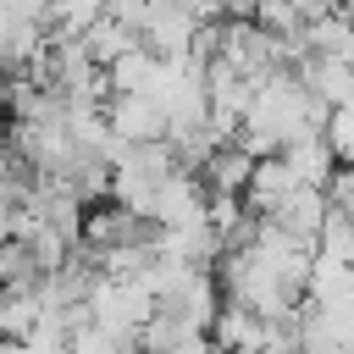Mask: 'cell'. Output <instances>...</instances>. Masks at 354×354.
<instances>
[{
	"label": "cell",
	"instance_id": "obj_2",
	"mask_svg": "<svg viewBox=\"0 0 354 354\" xmlns=\"http://www.w3.org/2000/svg\"><path fill=\"white\" fill-rule=\"evenodd\" d=\"M277 332H282V326H271L266 315H254V310H243V304H232V299H221V310H216V321H210V343L227 348V354H266Z\"/></svg>",
	"mask_w": 354,
	"mask_h": 354
},
{
	"label": "cell",
	"instance_id": "obj_7",
	"mask_svg": "<svg viewBox=\"0 0 354 354\" xmlns=\"http://www.w3.org/2000/svg\"><path fill=\"white\" fill-rule=\"evenodd\" d=\"M299 44H304V55H332V61H354V22L332 6V11H321V17H310L304 22V33H299Z\"/></svg>",
	"mask_w": 354,
	"mask_h": 354
},
{
	"label": "cell",
	"instance_id": "obj_1",
	"mask_svg": "<svg viewBox=\"0 0 354 354\" xmlns=\"http://www.w3.org/2000/svg\"><path fill=\"white\" fill-rule=\"evenodd\" d=\"M105 127L122 144H155V138H166V111L149 94H111L105 100Z\"/></svg>",
	"mask_w": 354,
	"mask_h": 354
},
{
	"label": "cell",
	"instance_id": "obj_9",
	"mask_svg": "<svg viewBox=\"0 0 354 354\" xmlns=\"http://www.w3.org/2000/svg\"><path fill=\"white\" fill-rule=\"evenodd\" d=\"M83 50H88V61L105 72L111 61H122L127 50H138V28H127V22H116V17H100V22L83 33Z\"/></svg>",
	"mask_w": 354,
	"mask_h": 354
},
{
	"label": "cell",
	"instance_id": "obj_8",
	"mask_svg": "<svg viewBox=\"0 0 354 354\" xmlns=\"http://www.w3.org/2000/svg\"><path fill=\"white\" fill-rule=\"evenodd\" d=\"M282 160H288V171H293V183H299V188H326V177H332V166H337L321 133L293 138V144L282 149Z\"/></svg>",
	"mask_w": 354,
	"mask_h": 354
},
{
	"label": "cell",
	"instance_id": "obj_6",
	"mask_svg": "<svg viewBox=\"0 0 354 354\" xmlns=\"http://www.w3.org/2000/svg\"><path fill=\"white\" fill-rule=\"evenodd\" d=\"M249 171H254V155L232 138V144H221V149L199 166V183H205V194H232V199H243Z\"/></svg>",
	"mask_w": 354,
	"mask_h": 354
},
{
	"label": "cell",
	"instance_id": "obj_10",
	"mask_svg": "<svg viewBox=\"0 0 354 354\" xmlns=\"http://www.w3.org/2000/svg\"><path fill=\"white\" fill-rule=\"evenodd\" d=\"M321 138H326V149H332V160H337V166H354V105L326 111Z\"/></svg>",
	"mask_w": 354,
	"mask_h": 354
},
{
	"label": "cell",
	"instance_id": "obj_5",
	"mask_svg": "<svg viewBox=\"0 0 354 354\" xmlns=\"http://www.w3.org/2000/svg\"><path fill=\"white\" fill-rule=\"evenodd\" d=\"M293 188H299V183H293L288 160H282V155H260L254 171H249V183H243V210H249V216H271Z\"/></svg>",
	"mask_w": 354,
	"mask_h": 354
},
{
	"label": "cell",
	"instance_id": "obj_11",
	"mask_svg": "<svg viewBox=\"0 0 354 354\" xmlns=\"http://www.w3.org/2000/svg\"><path fill=\"white\" fill-rule=\"evenodd\" d=\"M210 354H227V348H210Z\"/></svg>",
	"mask_w": 354,
	"mask_h": 354
},
{
	"label": "cell",
	"instance_id": "obj_4",
	"mask_svg": "<svg viewBox=\"0 0 354 354\" xmlns=\"http://www.w3.org/2000/svg\"><path fill=\"white\" fill-rule=\"evenodd\" d=\"M293 77L310 88V100H315L321 111L354 105V61H332V55H299V61H293Z\"/></svg>",
	"mask_w": 354,
	"mask_h": 354
},
{
	"label": "cell",
	"instance_id": "obj_3",
	"mask_svg": "<svg viewBox=\"0 0 354 354\" xmlns=\"http://www.w3.org/2000/svg\"><path fill=\"white\" fill-rule=\"evenodd\" d=\"M194 33H199V22L188 17V6H149L144 28H138V44L160 61H188Z\"/></svg>",
	"mask_w": 354,
	"mask_h": 354
}]
</instances>
